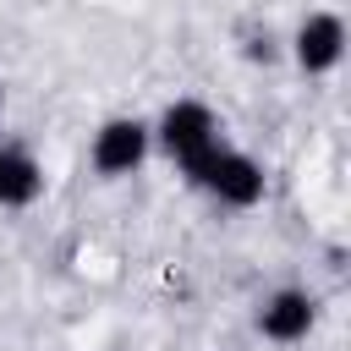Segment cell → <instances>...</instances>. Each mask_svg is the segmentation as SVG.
<instances>
[{
  "instance_id": "6da1fadb",
  "label": "cell",
  "mask_w": 351,
  "mask_h": 351,
  "mask_svg": "<svg viewBox=\"0 0 351 351\" xmlns=\"http://www.w3.org/2000/svg\"><path fill=\"white\" fill-rule=\"evenodd\" d=\"M186 181L203 186V192H208L214 203H225V208H258L263 192H269L263 165H258L252 154H241V148H225V143H214V148L186 170Z\"/></svg>"
},
{
  "instance_id": "7a4b0ae2",
  "label": "cell",
  "mask_w": 351,
  "mask_h": 351,
  "mask_svg": "<svg viewBox=\"0 0 351 351\" xmlns=\"http://www.w3.org/2000/svg\"><path fill=\"white\" fill-rule=\"evenodd\" d=\"M148 132L159 137V148H165L181 170H192V165L219 143V121H214V110L197 104V99H176V104L159 115V126H148Z\"/></svg>"
},
{
  "instance_id": "3957f363",
  "label": "cell",
  "mask_w": 351,
  "mask_h": 351,
  "mask_svg": "<svg viewBox=\"0 0 351 351\" xmlns=\"http://www.w3.org/2000/svg\"><path fill=\"white\" fill-rule=\"evenodd\" d=\"M318 324V296L302 291V285H280L258 302V335L263 340H280V346H296L307 340Z\"/></svg>"
},
{
  "instance_id": "277c9868",
  "label": "cell",
  "mask_w": 351,
  "mask_h": 351,
  "mask_svg": "<svg viewBox=\"0 0 351 351\" xmlns=\"http://www.w3.org/2000/svg\"><path fill=\"white\" fill-rule=\"evenodd\" d=\"M148 143H154V132L137 115H110L93 132V170L99 176H132L148 159Z\"/></svg>"
},
{
  "instance_id": "5b68a950",
  "label": "cell",
  "mask_w": 351,
  "mask_h": 351,
  "mask_svg": "<svg viewBox=\"0 0 351 351\" xmlns=\"http://www.w3.org/2000/svg\"><path fill=\"white\" fill-rule=\"evenodd\" d=\"M291 55H296V66H302L307 77L335 71V66L346 60V16H340V11H313V16H302V27H296V38H291Z\"/></svg>"
},
{
  "instance_id": "8992f818",
  "label": "cell",
  "mask_w": 351,
  "mask_h": 351,
  "mask_svg": "<svg viewBox=\"0 0 351 351\" xmlns=\"http://www.w3.org/2000/svg\"><path fill=\"white\" fill-rule=\"evenodd\" d=\"M38 192H44V165L0 143V208H27Z\"/></svg>"
},
{
  "instance_id": "52a82bcc",
  "label": "cell",
  "mask_w": 351,
  "mask_h": 351,
  "mask_svg": "<svg viewBox=\"0 0 351 351\" xmlns=\"http://www.w3.org/2000/svg\"><path fill=\"white\" fill-rule=\"evenodd\" d=\"M0 104H5V93H0Z\"/></svg>"
}]
</instances>
